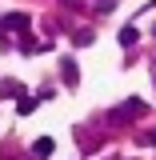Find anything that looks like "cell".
Instances as JSON below:
<instances>
[{"label":"cell","instance_id":"cell-2","mask_svg":"<svg viewBox=\"0 0 156 160\" xmlns=\"http://www.w3.org/2000/svg\"><path fill=\"white\" fill-rule=\"evenodd\" d=\"M60 76H64V84H68V88H76V84H80V68H76V60H72V56L60 60Z\"/></svg>","mask_w":156,"mask_h":160},{"label":"cell","instance_id":"cell-10","mask_svg":"<svg viewBox=\"0 0 156 160\" xmlns=\"http://www.w3.org/2000/svg\"><path fill=\"white\" fill-rule=\"evenodd\" d=\"M116 4H120V0H96V12H112Z\"/></svg>","mask_w":156,"mask_h":160},{"label":"cell","instance_id":"cell-8","mask_svg":"<svg viewBox=\"0 0 156 160\" xmlns=\"http://www.w3.org/2000/svg\"><path fill=\"white\" fill-rule=\"evenodd\" d=\"M16 108H20V116H28V112L36 108V100L32 96H16Z\"/></svg>","mask_w":156,"mask_h":160},{"label":"cell","instance_id":"cell-1","mask_svg":"<svg viewBox=\"0 0 156 160\" xmlns=\"http://www.w3.org/2000/svg\"><path fill=\"white\" fill-rule=\"evenodd\" d=\"M28 24H32V16H24V12H8L0 28H4V32H28Z\"/></svg>","mask_w":156,"mask_h":160},{"label":"cell","instance_id":"cell-3","mask_svg":"<svg viewBox=\"0 0 156 160\" xmlns=\"http://www.w3.org/2000/svg\"><path fill=\"white\" fill-rule=\"evenodd\" d=\"M136 112H144V100H136V96H132V100H124L116 112H112V120H132Z\"/></svg>","mask_w":156,"mask_h":160},{"label":"cell","instance_id":"cell-7","mask_svg":"<svg viewBox=\"0 0 156 160\" xmlns=\"http://www.w3.org/2000/svg\"><path fill=\"white\" fill-rule=\"evenodd\" d=\"M136 40H140V32H136V28H120V44H124V48H132Z\"/></svg>","mask_w":156,"mask_h":160},{"label":"cell","instance_id":"cell-5","mask_svg":"<svg viewBox=\"0 0 156 160\" xmlns=\"http://www.w3.org/2000/svg\"><path fill=\"white\" fill-rule=\"evenodd\" d=\"M20 52H24V56H36V52H44V44H40L36 36H28V32H20Z\"/></svg>","mask_w":156,"mask_h":160},{"label":"cell","instance_id":"cell-11","mask_svg":"<svg viewBox=\"0 0 156 160\" xmlns=\"http://www.w3.org/2000/svg\"><path fill=\"white\" fill-rule=\"evenodd\" d=\"M60 4H64V8H80L84 0H60Z\"/></svg>","mask_w":156,"mask_h":160},{"label":"cell","instance_id":"cell-4","mask_svg":"<svg viewBox=\"0 0 156 160\" xmlns=\"http://www.w3.org/2000/svg\"><path fill=\"white\" fill-rule=\"evenodd\" d=\"M52 148H56V140H52V136H40L36 144H32V160H48Z\"/></svg>","mask_w":156,"mask_h":160},{"label":"cell","instance_id":"cell-6","mask_svg":"<svg viewBox=\"0 0 156 160\" xmlns=\"http://www.w3.org/2000/svg\"><path fill=\"white\" fill-rule=\"evenodd\" d=\"M0 96H24V84L20 80H4L0 84Z\"/></svg>","mask_w":156,"mask_h":160},{"label":"cell","instance_id":"cell-9","mask_svg":"<svg viewBox=\"0 0 156 160\" xmlns=\"http://www.w3.org/2000/svg\"><path fill=\"white\" fill-rule=\"evenodd\" d=\"M72 40H76L80 48H84V44H92V32H88V28H80V32H76V36H72Z\"/></svg>","mask_w":156,"mask_h":160}]
</instances>
